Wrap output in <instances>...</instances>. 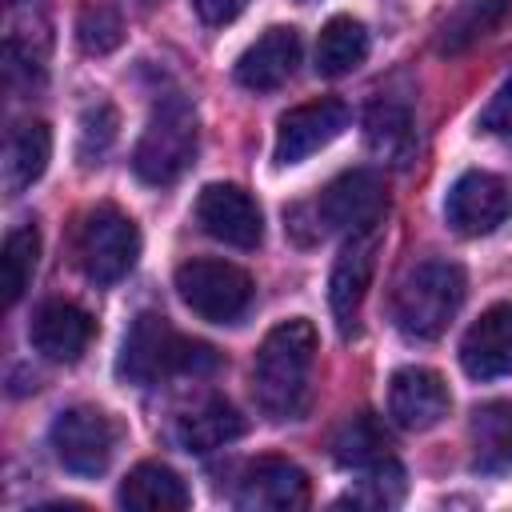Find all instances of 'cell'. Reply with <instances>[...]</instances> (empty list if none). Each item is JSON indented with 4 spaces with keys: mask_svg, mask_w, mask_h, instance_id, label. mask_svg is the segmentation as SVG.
<instances>
[{
    "mask_svg": "<svg viewBox=\"0 0 512 512\" xmlns=\"http://www.w3.org/2000/svg\"><path fill=\"white\" fill-rule=\"evenodd\" d=\"M512 20V0H464L444 24H440V40L436 48L444 56H460L472 44L488 40L492 32H500Z\"/></svg>",
    "mask_w": 512,
    "mask_h": 512,
    "instance_id": "obj_24",
    "label": "cell"
},
{
    "mask_svg": "<svg viewBox=\"0 0 512 512\" xmlns=\"http://www.w3.org/2000/svg\"><path fill=\"white\" fill-rule=\"evenodd\" d=\"M448 408H452L448 384L432 368H400L388 384V416L408 432L436 428L448 416Z\"/></svg>",
    "mask_w": 512,
    "mask_h": 512,
    "instance_id": "obj_15",
    "label": "cell"
},
{
    "mask_svg": "<svg viewBox=\"0 0 512 512\" xmlns=\"http://www.w3.org/2000/svg\"><path fill=\"white\" fill-rule=\"evenodd\" d=\"M220 364V356L200 344L180 336L160 312H140L132 328L124 332L120 356H116V376L128 384H156L164 376H204Z\"/></svg>",
    "mask_w": 512,
    "mask_h": 512,
    "instance_id": "obj_2",
    "label": "cell"
},
{
    "mask_svg": "<svg viewBox=\"0 0 512 512\" xmlns=\"http://www.w3.org/2000/svg\"><path fill=\"white\" fill-rule=\"evenodd\" d=\"M232 504L240 512H300L308 504V476L284 456H260L244 468Z\"/></svg>",
    "mask_w": 512,
    "mask_h": 512,
    "instance_id": "obj_13",
    "label": "cell"
},
{
    "mask_svg": "<svg viewBox=\"0 0 512 512\" xmlns=\"http://www.w3.org/2000/svg\"><path fill=\"white\" fill-rule=\"evenodd\" d=\"M120 504L124 508H136V512H184L192 504V492H188V484L168 464L144 460V464H136L124 476Z\"/></svg>",
    "mask_w": 512,
    "mask_h": 512,
    "instance_id": "obj_20",
    "label": "cell"
},
{
    "mask_svg": "<svg viewBox=\"0 0 512 512\" xmlns=\"http://www.w3.org/2000/svg\"><path fill=\"white\" fill-rule=\"evenodd\" d=\"M348 128V104L344 100H308V104H296L280 116L276 124V144H272V160L280 168L288 164H300L308 160L312 152L328 148L340 132Z\"/></svg>",
    "mask_w": 512,
    "mask_h": 512,
    "instance_id": "obj_9",
    "label": "cell"
},
{
    "mask_svg": "<svg viewBox=\"0 0 512 512\" xmlns=\"http://www.w3.org/2000/svg\"><path fill=\"white\" fill-rule=\"evenodd\" d=\"M372 268H376V228L372 232H352L332 264V280H328V304L332 316L340 324V332L348 336L356 324V312L364 304V292L372 284Z\"/></svg>",
    "mask_w": 512,
    "mask_h": 512,
    "instance_id": "obj_17",
    "label": "cell"
},
{
    "mask_svg": "<svg viewBox=\"0 0 512 512\" xmlns=\"http://www.w3.org/2000/svg\"><path fill=\"white\" fill-rule=\"evenodd\" d=\"M52 48V16L44 0H4V72L8 80L24 76L28 84L44 76Z\"/></svg>",
    "mask_w": 512,
    "mask_h": 512,
    "instance_id": "obj_10",
    "label": "cell"
},
{
    "mask_svg": "<svg viewBox=\"0 0 512 512\" xmlns=\"http://www.w3.org/2000/svg\"><path fill=\"white\" fill-rule=\"evenodd\" d=\"M120 428L104 408L76 404L52 420V452L76 476H100L112 464Z\"/></svg>",
    "mask_w": 512,
    "mask_h": 512,
    "instance_id": "obj_8",
    "label": "cell"
},
{
    "mask_svg": "<svg viewBox=\"0 0 512 512\" xmlns=\"http://www.w3.org/2000/svg\"><path fill=\"white\" fill-rule=\"evenodd\" d=\"M252 276L232 260H184L176 268V296L208 324H236L252 308Z\"/></svg>",
    "mask_w": 512,
    "mask_h": 512,
    "instance_id": "obj_6",
    "label": "cell"
},
{
    "mask_svg": "<svg viewBox=\"0 0 512 512\" xmlns=\"http://www.w3.org/2000/svg\"><path fill=\"white\" fill-rule=\"evenodd\" d=\"M364 140L368 148L388 160V164H408L416 152V128H412V108L404 100L380 96L368 116H364Z\"/></svg>",
    "mask_w": 512,
    "mask_h": 512,
    "instance_id": "obj_22",
    "label": "cell"
},
{
    "mask_svg": "<svg viewBox=\"0 0 512 512\" xmlns=\"http://www.w3.org/2000/svg\"><path fill=\"white\" fill-rule=\"evenodd\" d=\"M76 40H80V48L92 52V56L112 52V48L124 40V20H120V12H116L108 0L84 4L80 16H76Z\"/></svg>",
    "mask_w": 512,
    "mask_h": 512,
    "instance_id": "obj_29",
    "label": "cell"
},
{
    "mask_svg": "<svg viewBox=\"0 0 512 512\" xmlns=\"http://www.w3.org/2000/svg\"><path fill=\"white\" fill-rule=\"evenodd\" d=\"M296 64H300V32L276 24L244 48V56L236 60V80L248 92H272L296 72Z\"/></svg>",
    "mask_w": 512,
    "mask_h": 512,
    "instance_id": "obj_18",
    "label": "cell"
},
{
    "mask_svg": "<svg viewBox=\"0 0 512 512\" xmlns=\"http://www.w3.org/2000/svg\"><path fill=\"white\" fill-rule=\"evenodd\" d=\"M48 156H52V132L44 120H24L8 132V144H4V192L16 196L24 192L32 180L44 176L48 168Z\"/></svg>",
    "mask_w": 512,
    "mask_h": 512,
    "instance_id": "obj_23",
    "label": "cell"
},
{
    "mask_svg": "<svg viewBox=\"0 0 512 512\" xmlns=\"http://www.w3.org/2000/svg\"><path fill=\"white\" fill-rule=\"evenodd\" d=\"M388 448H392V440H388L384 424L372 412L348 416L340 424V432L332 436V456L344 468H372V464L388 460Z\"/></svg>",
    "mask_w": 512,
    "mask_h": 512,
    "instance_id": "obj_26",
    "label": "cell"
},
{
    "mask_svg": "<svg viewBox=\"0 0 512 512\" xmlns=\"http://www.w3.org/2000/svg\"><path fill=\"white\" fill-rule=\"evenodd\" d=\"M192 8L204 24H228L248 8V0H192Z\"/></svg>",
    "mask_w": 512,
    "mask_h": 512,
    "instance_id": "obj_32",
    "label": "cell"
},
{
    "mask_svg": "<svg viewBox=\"0 0 512 512\" xmlns=\"http://www.w3.org/2000/svg\"><path fill=\"white\" fill-rule=\"evenodd\" d=\"M460 364L472 380L512 376V304H492L468 324L460 340Z\"/></svg>",
    "mask_w": 512,
    "mask_h": 512,
    "instance_id": "obj_16",
    "label": "cell"
},
{
    "mask_svg": "<svg viewBox=\"0 0 512 512\" xmlns=\"http://www.w3.org/2000/svg\"><path fill=\"white\" fill-rule=\"evenodd\" d=\"M240 436H244V416L224 396H204L200 404H192L176 416V444L196 456L216 452Z\"/></svg>",
    "mask_w": 512,
    "mask_h": 512,
    "instance_id": "obj_19",
    "label": "cell"
},
{
    "mask_svg": "<svg viewBox=\"0 0 512 512\" xmlns=\"http://www.w3.org/2000/svg\"><path fill=\"white\" fill-rule=\"evenodd\" d=\"M384 204H388V192H384V180L368 168H352L344 176H336L316 200L308 204H296L288 212V232H304V244L308 240H324L328 232H372L384 216Z\"/></svg>",
    "mask_w": 512,
    "mask_h": 512,
    "instance_id": "obj_3",
    "label": "cell"
},
{
    "mask_svg": "<svg viewBox=\"0 0 512 512\" xmlns=\"http://www.w3.org/2000/svg\"><path fill=\"white\" fill-rule=\"evenodd\" d=\"M480 128L496 136H512V80H504L500 92L488 100V108L480 112Z\"/></svg>",
    "mask_w": 512,
    "mask_h": 512,
    "instance_id": "obj_31",
    "label": "cell"
},
{
    "mask_svg": "<svg viewBox=\"0 0 512 512\" xmlns=\"http://www.w3.org/2000/svg\"><path fill=\"white\" fill-rule=\"evenodd\" d=\"M444 216L460 236H484L512 216V192L492 172H464L444 196Z\"/></svg>",
    "mask_w": 512,
    "mask_h": 512,
    "instance_id": "obj_11",
    "label": "cell"
},
{
    "mask_svg": "<svg viewBox=\"0 0 512 512\" xmlns=\"http://www.w3.org/2000/svg\"><path fill=\"white\" fill-rule=\"evenodd\" d=\"M112 140H116V108L108 100L88 104L84 116H80V160L84 164L100 160Z\"/></svg>",
    "mask_w": 512,
    "mask_h": 512,
    "instance_id": "obj_30",
    "label": "cell"
},
{
    "mask_svg": "<svg viewBox=\"0 0 512 512\" xmlns=\"http://www.w3.org/2000/svg\"><path fill=\"white\" fill-rule=\"evenodd\" d=\"M196 156V112L192 104L172 92L164 100H156L140 140H136V152H132V168L144 184H172L180 180V172L192 164Z\"/></svg>",
    "mask_w": 512,
    "mask_h": 512,
    "instance_id": "obj_5",
    "label": "cell"
},
{
    "mask_svg": "<svg viewBox=\"0 0 512 512\" xmlns=\"http://www.w3.org/2000/svg\"><path fill=\"white\" fill-rule=\"evenodd\" d=\"M196 224L228 244V248H256L264 236V216L260 204L240 188V184H208L196 196Z\"/></svg>",
    "mask_w": 512,
    "mask_h": 512,
    "instance_id": "obj_12",
    "label": "cell"
},
{
    "mask_svg": "<svg viewBox=\"0 0 512 512\" xmlns=\"http://www.w3.org/2000/svg\"><path fill=\"white\" fill-rule=\"evenodd\" d=\"M368 56V28L352 16H332L324 28H320V40H316V72L336 80V76H348L352 68H360Z\"/></svg>",
    "mask_w": 512,
    "mask_h": 512,
    "instance_id": "obj_25",
    "label": "cell"
},
{
    "mask_svg": "<svg viewBox=\"0 0 512 512\" xmlns=\"http://www.w3.org/2000/svg\"><path fill=\"white\" fill-rule=\"evenodd\" d=\"M92 336H96V320L80 304H72V300H48V304H40L36 316H32V328H28L32 348L44 360H52V364L80 360L88 352Z\"/></svg>",
    "mask_w": 512,
    "mask_h": 512,
    "instance_id": "obj_14",
    "label": "cell"
},
{
    "mask_svg": "<svg viewBox=\"0 0 512 512\" xmlns=\"http://www.w3.org/2000/svg\"><path fill=\"white\" fill-rule=\"evenodd\" d=\"M136 256H140V232L120 208L96 204L80 220V228H76V260H80L88 280L116 284L120 276L132 272Z\"/></svg>",
    "mask_w": 512,
    "mask_h": 512,
    "instance_id": "obj_7",
    "label": "cell"
},
{
    "mask_svg": "<svg viewBox=\"0 0 512 512\" xmlns=\"http://www.w3.org/2000/svg\"><path fill=\"white\" fill-rule=\"evenodd\" d=\"M36 260H40V232H36V224L12 228L4 236V248H0V284H4V304L8 308L24 296L32 272H36Z\"/></svg>",
    "mask_w": 512,
    "mask_h": 512,
    "instance_id": "obj_28",
    "label": "cell"
},
{
    "mask_svg": "<svg viewBox=\"0 0 512 512\" xmlns=\"http://www.w3.org/2000/svg\"><path fill=\"white\" fill-rule=\"evenodd\" d=\"M472 468L508 472L512 468V400H488L468 420Z\"/></svg>",
    "mask_w": 512,
    "mask_h": 512,
    "instance_id": "obj_21",
    "label": "cell"
},
{
    "mask_svg": "<svg viewBox=\"0 0 512 512\" xmlns=\"http://www.w3.org/2000/svg\"><path fill=\"white\" fill-rule=\"evenodd\" d=\"M312 368H316V328L312 320L296 316L276 324L252 364V400L268 420H300L312 396Z\"/></svg>",
    "mask_w": 512,
    "mask_h": 512,
    "instance_id": "obj_1",
    "label": "cell"
},
{
    "mask_svg": "<svg viewBox=\"0 0 512 512\" xmlns=\"http://www.w3.org/2000/svg\"><path fill=\"white\" fill-rule=\"evenodd\" d=\"M464 292H468V280H464L460 264H452V260L416 264L396 288V304H392L396 328L408 340H436L456 320Z\"/></svg>",
    "mask_w": 512,
    "mask_h": 512,
    "instance_id": "obj_4",
    "label": "cell"
},
{
    "mask_svg": "<svg viewBox=\"0 0 512 512\" xmlns=\"http://www.w3.org/2000/svg\"><path fill=\"white\" fill-rule=\"evenodd\" d=\"M404 492H408V480H404V468L388 456V460H380V464H372V468H364V476L336 500L340 508H368V512H388V508H396L400 500H404Z\"/></svg>",
    "mask_w": 512,
    "mask_h": 512,
    "instance_id": "obj_27",
    "label": "cell"
}]
</instances>
